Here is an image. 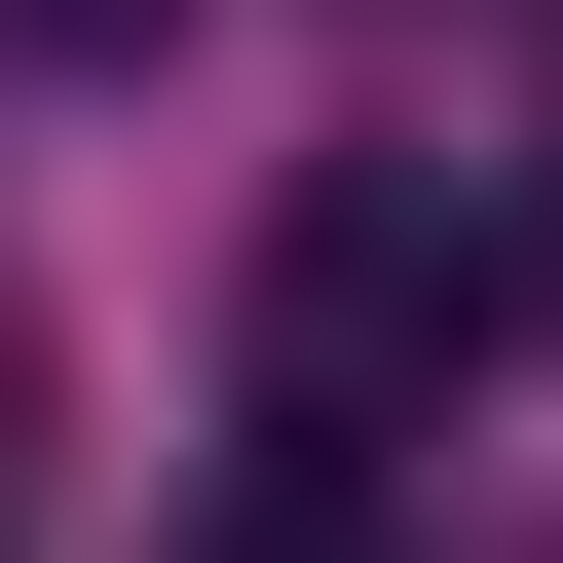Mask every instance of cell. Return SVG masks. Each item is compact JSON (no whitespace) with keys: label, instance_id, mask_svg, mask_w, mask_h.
I'll use <instances>...</instances> for the list:
<instances>
[{"label":"cell","instance_id":"cell-1","mask_svg":"<svg viewBox=\"0 0 563 563\" xmlns=\"http://www.w3.org/2000/svg\"><path fill=\"white\" fill-rule=\"evenodd\" d=\"M413 339H488V263H451L413 188H301V263H263V413H301V451H339V413H376Z\"/></svg>","mask_w":563,"mask_h":563}]
</instances>
